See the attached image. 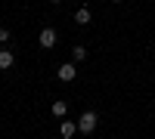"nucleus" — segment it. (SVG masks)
I'll list each match as a JSON object with an SVG mask.
<instances>
[{"label": "nucleus", "mask_w": 155, "mask_h": 139, "mask_svg": "<svg viewBox=\"0 0 155 139\" xmlns=\"http://www.w3.org/2000/svg\"><path fill=\"white\" fill-rule=\"evenodd\" d=\"M96 111H84V115L81 118H78V130H81V133H93L96 130Z\"/></svg>", "instance_id": "1"}, {"label": "nucleus", "mask_w": 155, "mask_h": 139, "mask_svg": "<svg viewBox=\"0 0 155 139\" xmlns=\"http://www.w3.org/2000/svg\"><path fill=\"white\" fill-rule=\"evenodd\" d=\"M56 77H59V81H65V84H68V81H74V77H78V68H74V62H65V65H59Z\"/></svg>", "instance_id": "2"}, {"label": "nucleus", "mask_w": 155, "mask_h": 139, "mask_svg": "<svg viewBox=\"0 0 155 139\" xmlns=\"http://www.w3.org/2000/svg\"><path fill=\"white\" fill-rule=\"evenodd\" d=\"M37 43H41L44 49H53V46H56V31H53V28H44L41 37H37Z\"/></svg>", "instance_id": "3"}, {"label": "nucleus", "mask_w": 155, "mask_h": 139, "mask_svg": "<svg viewBox=\"0 0 155 139\" xmlns=\"http://www.w3.org/2000/svg\"><path fill=\"white\" fill-rule=\"evenodd\" d=\"M74 133H78V124H74V121H65V118H62V124H59V136H62V139H71Z\"/></svg>", "instance_id": "4"}, {"label": "nucleus", "mask_w": 155, "mask_h": 139, "mask_svg": "<svg viewBox=\"0 0 155 139\" xmlns=\"http://www.w3.org/2000/svg\"><path fill=\"white\" fill-rule=\"evenodd\" d=\"M74 22H78V25H90V9H87V6H81V9L74 12Z\"/></svg>", "instance_id": "5"}, {"label": "nucleus", "mask_w": 155, "mask_h": 139, "mask_svg": "<svg viewBox=\"0 0 155 139\" xmlns=\"http://www.w3.org/2000/svg\"><path fill=\"white\" fill-rule=\"evenodd\" d=\"M0 68H12V53H9V49H0Z\"/></svg>", "instance_id": "6"}, {"label": "nucleus", "mask_w": 155, "mask_h": 139, "mask_svg": "<svg viewBox=\"0 0 155 139\" xmlns=\"http://www.w3.org/2000/svg\"><path fill=\"white\" fill-rule=\"evenodd\" d=\"M53 115H56V118H65V115H68V102H62V99L53 102Z\"/></svg>", "instance_id": "7"}, {"label": "nucleus", "mask_w": 155, "mask_h": 139, "mask_svg": "<svg viewBox=\"0 0 155 139\" xmlns=\"http://www.w3.org/2000/svg\"><path fill=\"white\" fill-rule=\"evenodd\" d=\"M71 59L74 62H84L87 59V46H71Z\"/></svg>", "instance_id": "8"}, {"label": "nucleus", "mask_w": 155, "mask_h": 139, "mask_svg": "<svg viewBox=\"0 0 155 139\" xmlns=\"http://www.w3.org/2000/svg\"><path fill=\"white\" fill-rule=\"evenodd\" d=\"M6 40H9V31H6V28H0V43H6Z\"/></svg>", "instance_id": "9"}, {"label": "nucleus", "mask_w": 155, "mask_h": 139, "mask_svg": "<svg viewBox=\"0 0 155 139\" xmlns=\"http://www.w3.org/2000/svg\"><path fill=\"white\" fill-rule=\"evenodd\" d=\"M50 3H62V0H50Z\"/></svg>", "instance_id": "10"}, {"label": "nucleus", "mask_w": 155, "mask_h": 139, "mask_svg": "<svg viewBox=\"0 0 155 139\" xmlns=\"http://www.w3.org/2000/svg\"><path fill=\"white\" fill-rule=\"evenodd\" d=\"M112 3H121V0H112Z\"/></svg>", "instance_id": "11"}]
</instances>
